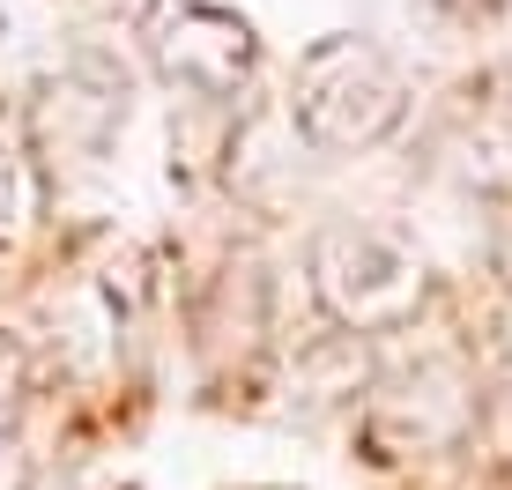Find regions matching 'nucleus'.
<instances>
[{"label":"nucleus","mask_w":512,"mask_h":490,"mask_svg":"<svg viewBox=\"0 0 512 490\" xmlns=\"http://www.w3.org/2000/svg\"><path fill=\"white\" fill-rule=\"evenodd\" d=\"M409 119V82L372 38H320L290 75V127L327 156L379 149Z\"/></svg>","instance_id":"1"},{"label":"nucleus","mask_w":512,"mask_h":490,"mask_svg":"<svg viewBox=\"0 0 512 490\" xmlns=\"http://www.w3.org/2000/svg\"><path fill=\"white\" fill-rule=\"evenodd\" d=\"M312 297H320V312L342 335L372 342V335H394V327H409L423 312V297H431V268H423V253L409 238L379 231V223H327L320 238H312Z\"/></svg>","instance_id":"2"},{"label":"nucleus","mask_w":512,"mask_h":490,"mask_svg":"<svg viewBox=\"0 0 512 490\" xmlns=\"http://www.w3.org/2000/svg\"><path fill=\"white\" fill-rule=\"evenodd\" d=\"M134 38L156 75L186 97H238L260 67L253 23L238 8H216V0H149Z\"/></svg>","instance_id":"3"},{"label":"nucleus","mask_w":512,"mask_h":490,"mask_svg":"<svg viewBox=\"0 0 512 490\" xmlns=\"http://www.w3.org/2000/svg\"><path fill=\"white\" fill-rule=\"evenodd\" d=\"M475 416V379L461 357H416L409 372L379 379V401H372V424L386 431L394 446H453Z\"/></svg>","instance_id":"4"},{"label":"nucleus","mask_w":512,"mask_h":490,"mask_svg":"<svg viewBox=\"0 0 512 490\" xmlns=\"http://www.w3.org/2000/svg\"><path fill=\"white\" fill-rule=\"evenodd\" d=\"M30 216H38V164L15 142H0V253L30 238Z\"/></svg>","instance_id":"5"},{"label":"nucleus","mask_w":512,"mask_h":490,"mask_svg":"<svg viewBox=\"0 0 512 490\" xmlns=\"http://www.w3.org/2000/svg\"><path fill=\"white\" fill-rule=\"evenodd\" d=\"M23 394H30V349L0 327V431L23 416Z\"/></svg>","instance_id":"6"},{"label":"nucleus","mask_w":512,"mask_h":490,"mask_svg":"<svg viewBox=\"0 0 512 490\" xmlns=\"http://www.w3.org/2000/svg\"><path fill=\"white\" fill-rule=\"evenodd\" d=\"M0 490H30V468H23V453L8 446V431H0Z\"/></svg>","instance_id":"7"},{"label":"nucleus","mask_w":512,"mask_h":490,"mask_svg":"<svg viewBox=\"0 0 512 490\" xmlns=\"http://www.w3.org/2000/svg\"><path fill=\"white\" fill-rule=\"evenodd\" d=\"M498 275H505V290H512V216L498 223Z\"/></svg>","instance_id":"8"}]
</instances>
